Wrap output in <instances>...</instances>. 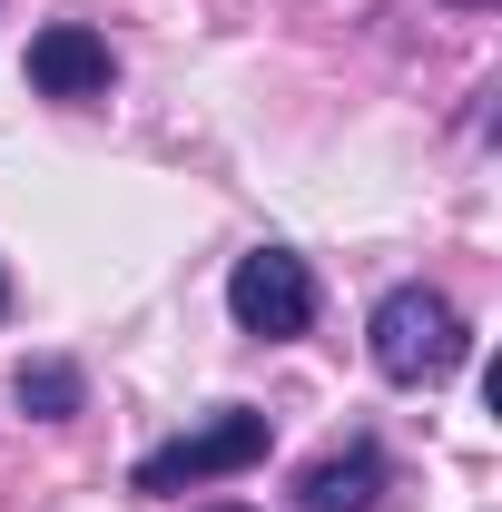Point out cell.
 <instances>
[{
	"label": "cell",
	"instance_id": "2",
	"mask_svg": "<svg viewBox=\"0 0 502 512\" xmlns=\"http://www.w3.org/2000/svg\"><path fill=\"white\" fill-rule=\"evenodd\" d=\"M266 444H276V424L256 414V404H217L207 424H188V434H168L158 453H138V493H188V483H217V473H247V463H266Z\"/></svg>",
	"mask_w": 502,
	"mask_h": 512
},
{
	"label": "cell",
	"instance_id": "8",
	"mask_svg": "<svg viewBox=\"0 0 502 512\" xmlns=\"http://www.w3.org/2000/svg\"><path fill=\"white\" fill-rule=\"evenodd\" d=\"M453 10H483V0H453Z\"/></svg>",
	"mask_w": 502,
	"mask_h": 512
},
{
	"label": "cell",
	"instance_id": "6",
	"mask_svg": "<svg viewBox=\"0 0 502 512\" xmlns=\"http://www.w3.org/2000/svg\"><path fill=\"white\" fill-rule=\"evenodd\" d=\"M10 394H20V414H40V424H69L89 384H79V365H60V355H30V365L10 375Z\"/></svg>",
	"mask_w": 502,
	"mask_h": 512
},
{
	"label": "cell",
	"instance_id": "4",
	"mask_svg": "<svg viewBox=\"0 0 502 512\" xmlns=\"http://www.w3.org/2000/svg\"><path fill=\"white\" fill-rule=\"evenodd\" d=\"M109 79H119V60H109V40L89 20H50L30 40V89L40 99H109Z\"/></svg>",
	"mask_w": 502,
	"mask_h": 512
},
{
	"label": "cell",
	"instance_id": "5",
	"mask_svg": "<svg viewBox=\"0 0 502 512\" xmlns=\"http://www.w3.org/2000/svg\"><path fill=\"white\" fill-rule=\"evenodd\" d=\"M296 493H306V512H375V503H384V453H375V444L325 453Z\"/></svg>",
	"mask_w": 502,
	"mask_h": 512
},
{
	"label": "cell",
	"instance_id": "3",
	"mask_svg": "<svg viewBox=\"0 0 502 512\" xmlns=\"http://www.w3.org/2000/svg\"><path fill=\"white\" fill-rule=\"evenodd\" d=\"M227 316L247 325V335H306L315 325V276L296 247H247L237 256V276H227Z\"/></svg>",
	"mask_w": 502,
	"mask_h": 512
},
{
	"label": "cell",
	"instance_id": "7",
	"mask_svg": "<svg viewBox=\"0 0 502 512\" xmlns=\"http://www.w3.org/2000/svg\"><path fill=\"white\" fill-rule=\"evenodd\" d=\"M0 316H10V276H0Z\"/></svg>",
	"mask_w": 502,
	"mask_h": 512
},
{
	"label": "cell",
	"instance_id": "9",
	"mask_svg": "<svg viewBox=\"0 0 502 512\" xmlns=\"http://www.w3.org/2000/svg\"><path fill=\"white\" fill-rule=\"evenodd\" d=\"M227 512H247V503H227Z\"/></svg>",
	"mask_w": 502,
	"mask_h": 512
},
{
	"label": "cell",
	"instance_id": "1",
	"mask_svg": "<svg viewBox=\"0 0 502 512\" xmlns=\"http://www.w3.org/2000/svg\"><path fill=\"white\" fill-rule=\"evenodd\" d=\"M365 345H375V375L384 384H443L463 355H473V335H463V306L443 296V286H394L365 325Z\"/></svg>",
	"mask_w": 502,
	"mask_h": 512
}]
</instances>
